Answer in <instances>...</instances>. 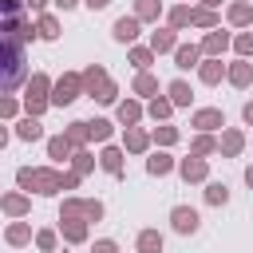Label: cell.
I'll return each mask as SVG.
<instances>
[{
	"label": "cell",
	"instance_id": "5b68a950",
	"mask_svg": "<svg viewBox=\"0 0 253 253\" xmlns=\"http://www.w3.org/2000/svg\"><path fill=\"white\" fill-rule=\"evenodd\" d=\"M75 91H79V79H75V75L59 79V87H55V103H71V99H75Z\"/></svg>",
	"mask_w": 253,
	"mask_h": 253
},
{
	"label": "cell",
	"instance_id": "8d00e7d4",
	"mask_svg": "<svg viewBox=\"0 0 253 253\" xmlns=\"http://www.w3.org/2000/svg\"><path fill=\"white\" fill-rule=\"evenodd\" d=\"M245 178H249V186H253V166H249V174H245Z\"/></svg>",
	"mask_w": 253,
	"mask_h": 253
},
{
	"label": "cell",
	"instance_id": "44dd1931",
	"mask_svg": "<svg viewBox=\"0 0 253 253\" xmlns=\"http://www.w3.org/2000/svg\"><path fill=\"white\" fill-rule=\"evenodd\" d=\"M233 83H249V67H245V63L233 67Z\"/></svg>",
	"mask_w": 253,
	"mask_h": 253
},
{
	"label": "cell",
	"instance_id": "5bb4252c",
	"mask_svg": "<svg viewBox=\"0 0 253 253\" xmlns=\"http://www.w3.org/2000/svg\"><path fill=\"white\" fill-rule=\"evenodd\" d=\"M170 95H174V103H190V87H186V83H174Z\"/></svg>",
	"mask_w": 253,
	"mask_h": 253
},
{
	"label": "cell",
	"instance_id": "74e56055",
	"mask_svg": "<svg viewBox=\"0 0 253 253\" xmlns=\"http://www.w3.org/2000/svg\"><path fill=\"white\" fill-rule=\"evenodd\" d=\"M32 4H36V8H40V4H43V0H32Z\"/></svg>",
	"mask_w": 253,
	"mask_h": 253
},
{
	"label": "cell",
	"instance_id": "e0dca14e",
	"mask_svg": "<svg viewBox=\"0 0 253 253\" xmlns=\"http://www.w3.org/2000/svg\"><path fill=\"white\" fill-rule=\"evenodd\" d=\"M194 59H198V51H194V47H182V51H178V67H190Z\"/></svg>",
	"mask_w": 253,
	"mask_h": 253
},
{
	"label": "cell",
	"instance_id": "1f68e13d",
	"mask_svg": "<svg viewBox=\"0 0 253 253\" xmlns=\"http://www.w3.org/2000/svg\"><path fill=\"white\" fill-rule=\"evenodd\" d=\"M95 253H115V245H111V241H99V245H95Z\"/></svg>",
	"mask_w": 253,
	"mask_h": 253
},
{
	"label": "cell",
	"instance_id": "ac0fdd59",
	"mask_svg": "<svg viewBox=\"0 0 253 253\" xmlns=\"http://www.w3.org/2000/svg\"><path fill=\"white\" fill-rule=\"evenodd\" d=\"M217 75H221L217 63H206V67H202V79H206V83H217Z\"/></svg>",
	"mask_w": 253,
	"mask_h": 253
},
{
	"label": "cell",
	"instance_id": "603a6c76",
	"mask_svg": "<svg viewBox=\"0 0 253 253\" xmlns=\"http://www.w3.org/2000/svg\"><path fill=\"white\" fill-rule=\"evenodd\" d=\"M103 166H107V170H119V150H107V154H103Z\"/></svg>",
	"mask_w": 253,
	"mask_h": 253
},
{
	"label": "cell",
	"instance_id": "52a82bcc",
	"mask_svg": "<svg viewBox=\"0 0 253 253\" xmlns=\"http://www.w3.org/2000/svg\"><path fill=\"white\" fill-rule=\"evenodd\" d=\"M115 36H119V40H134V36H138V20H126V16H123V20L115 24Z\"/></svg>",
	"mask_w": 253,
	"mask_h": 253
},
{
	"label": "cell",
	"instance_id": "ffe728a7",
	"mask_svg": "<svg viewBox=\"0 0 253 253\" xmlns=\"http://www.w3.org/2000/svg\"><path fill=\"white\" fill-rule=\"evenodd\" d=\"M221 47H225V36H210L206 40V51H221Z\"/></svg>",
	"mask_w": 253,
	"mask_h": 253
},
{
	"label": "cell",
	"instance_id": "9a60e30c",
	"mask_svg": "<svg viewBox=\"0 0 253 253\" xmlns=\"http://www.w3.org/2000/svg\"><path fill=\"white\" fill-rule=\"evenodd\" d=\"M206 198H210V202H213V206H217V202H225V198H229V194H225V186H217V182H213V186H210V190H206Z\"/></svg>",
	"mask_w": 253,
	"mask_h": 253
},
{
	"label": "cell",
	"instance_id": "e575fe53",
	"mask_svg": "<svg viewBox=\"0 0 253 253\" xmlns=\"http://www.w3.org/2000/svg\"><path fill=\"white\" fill-rule=\"evenodd\" d=\"M87 4H91V8H103V4H107V0H87Z\"/></svg>",
	"mask_w": 253,
	"mask_h": 253
},
{
	"label": "cell",
	"instance_id": "d6986e66",
	"mask_svg": "<svg viewBox=\"0 0 253 253\" xmlns=\"http://www.w3.org/2000/svg\"><path fill=\"white\" fill-rule=\"evenodd\" d=\"M158 12V0H138V16H154Z\"/></svg>",
	"mask_w": 253,
	"mask_h": 253
},
{
	"label": "cell",
	"instance_id": "484cf974",
	"mask_svg": "<svg viewBox=\"0 0 253 253\" xmlns=\"http://www.w3.org/2000/svg\"><path fill=\"white\" fill-rule=\"evenodd\" d=\"M134 87H138V91H142V95H146V91H154V79H150V75H142V79H138V83H134Z\"/></svg>",
	"mask_w": 253,
	"mask_h": 253
},
{
	"label": "cell",
	"instance_id": "f1b7e54d",
	"mask_svg": "<svg viewBox=\"0 0 253 253\" xmlns=\"http://www.w3.org/2000/svg\"><path fill=\"white\" fill-rule=\"evenodd\" d=\"M190 20H194V24H213V16H210V12H194Z\"/></svg>",
	"mask_w": 253,
	"mask_h": 253
},
{
	"label": "cell",
	"instance_id": "6da1fadb",
	"mask_svg": "<svg viewBox=\"0 0 253 253\" xmlns=\"http://www.w3.org/2000/svg\"><path fill=\"white\" fill-rule=\"evenodd\" d=\"M24 40L20 36H0V95H8V91H16L20 87V79H24Z\"/></svg>",
	"mask_w": 253,
	"mask_h": 253
},
{
	"label": "cell",
	"instance_id": "d6a6232c",
	"mask_svg": "<svg viewBox=\"0 0 253 253\" xmlns=\"http://www.w3.org/2000/svg\"><path fill=\"white\" fill-rule=\"evenodd\" d=\"M12 111H16V107H12L8 99H0V115H12Z\"/></svg>",
	"mask_w": 253,
	"mask_h": 253
},
{
	"label": "cell",
	"instance_id": "8fae6325",
	"mask_svg": "<svg viewBox=\"0 0 253 253\" xmlns=\"http://www.w3.org/2000/svg\"><path fill=\"white\" fill-rule=\"evenodd\" d=\"M40 36H43V40L59 36V28H55V20H51V16H43V20H40Z\"/></svg>",
	"mask_w": 253,
	"mask_h": 253
},
{
	"label": "cell",
	"instance_id": "7a4b0ae2",
	"mask_svg": "<svg viewBox=\"0 0 253 253\" xmlns=\"http://www.w3.org/2000/svg\"><path fill=\"white\" fill-rule=\"evenodd\" d=\"M20 186L40 190V194H55V190L71 186V178H59V174H51V170H20Z\"/></svg>",
	"mask_w": 253,
	"mask_h": 253
},
{
	"label": "cell",
	"instance_id": "83f0119b",
	"mask_svg": "<svg viewBox=\"0 0 253 253\" xmlns=\"http://www.w3.org/2000/svg\"><path fill=\"white\" fill-rule=\"evenodd\" d=\"M8 237H12V241H24V237H28V229H24V225H12V229H8Z\"/></svg>",
	"mask_w": 253,
	"mask_h": 253
},
{
	"label": "cell",
	"instance_id": "2e32d148",
	"mask_svg": "<svg viewBox=\"0 0 253 253\" xmlns=\"http://www.w3.org/2000/svg\"><path fill=\"white\" fill-rule=\"evenodd\" d=\"M170 43H174L170 32H154V51H162V47H170Z\"/></svg>",
	"mask_w": 253,
	"mask_h": 253
},
{
	"label": "cell",
	"instance_id": "9c48e42d",
	"mask_svg": "<svg viewBox=\"0 0 253 253\" xmlns=\"http://www.w3.org/2000/svg\"><path fill=\"white\" fill-rule=\"evenodd\" d=\"M194 123H198V126H206V130H210V126H221V111H202Z\"/></svg>",
	"mask_w": 253,
	"mask_h": 253
},
{
	"label": "cell",
	"instance_id": "d4e9b609",
	"mask_svg": "<svg viewBox=\"0 0 253 253\" xmlns=\"http://www.w3.org/2000/svg\"><path fill=\"white\" fill-rule=\"evenodd\" d=\"M51 154L63 158V154H67V138H55V142H51Z\"/></svg>",
	"mask_w": 253,
	"mask_h": 253
},
{
	"label": "cell",
	"instance_id": "8992f818",
	"mask_svg": "<svg viewBox=\"0 0 253 253\" xmlns=\"http://www.w3.org/2000/svg\"><path fill=\"white\" fill-rule=\"evenodd\" d=\"M43 91H47V79H43V75H36V79H32V95H28V107H32V111H40V107H43Z\"/></svg>",
	"mask_w": 253,
	"mask_h": 253
},
{
	"label": "cell",
	"instance_id": "cb8c5ba5",
	"mask_svg": "<svg viewBox=\"0 0 253 253\" xmlns=\"http://www.w3.org/2000/svg\"><path fill=\"white\" fill-rule=\"evenodd\" d=\"M229 16H233V20H237V24H245V20H249V8H245V4H237V8H233V12H229Z\"/></svg>",
	"mask_w": 253,
	"mask_h": 253
},
{
	"label": "cell",
	"instance_id": "4fadbf2b",
	"mask_svg": "<svg viewBox=\"0 0 253 253\" xmlns=\"http://www.w3.org/2000/svg\"><path fill=\"white\" fill-rule=\"evenodd\" d=\"M182 174H186V178H202V174H206V166L194 158V162H182Z\"/></svg>",
	"mask_w": 253,
	"mask_h": 253
},
{
	"label": "cell",
	"instance_id": "836d02e7",
	"mask_svg": "<svg viewBox=\"0 0 253 253\" xmlns=\"http://www.w3.org/2000/svg\"><path fill=\"white\" fill-rule=\"evenodd\" d=\"M245 123H253V103H249V107H245Z\"/></svg>",
	"mask_w": 253,
	"mask_h": 253
},
{
	"label": "cell",
	"instance_id": "7402d4cb",
	"mask_svg": "<svg viewBox=\"0 0 253 253\" xmlns=\"http://www.w3.org/2000/svg\"><path fill=\"white\" fill-rule=\"evenodd\" d=\"M126 146H130V150H142V146H146V138L134 130V134H126Z\"/></svg>",
	"mask_w": 253,
	"mask_h": 253
},
{
	"label": "cell",
	"instance_id": "ba28073f",
	"mask_svg": "<svg viewBox=\"0 0 253 253\" xmlns=\"http://www.w3.org/2000/svg\"><path fill=\"white\" fill-rule=\"evenodd\" d=\"M138 249H142V253H158V249H162V237H158L154 229H146V233L138 237Z\"/></svg>",
	"mask_w": 253,
	"mask_h": 253
},
{
	"label": "cell",
	"instance_id": "4dcf8cb0",
	"mask_svg": "<svg viewBox=\"0 0 253 253\" xmlns=\"http://www.w3.org/2000/svg\"><path fill=\"white\" fill-rule=\"evenodd\" d=\"M237 47H241V51H253V36H241V40H237Z\"/></svg>",
	"mask_w": 253,
	"mask_h": 253
},
{
	"label": "cell",
	"instance_id": "f546056e",
	"mask_svg": "<svg viewBox=\"0 0 253 253\" xmlns=\"http://www.w3.org/2000/svg\"><path fill=\"white\" fill-rule=\"evenodd\" d=\"M4 206H8V210H12V213H20V210H24V198H8V202H4Z\"/></svg>",
	"mask_w": 253,
	"mask_h": 253
},
{
	"label": "cell",
	"instance_id": "3957f363",
	"mask_svg": "<svg viewBox=\"0 0 253 253\" xmlns=\"http://www.w3.org/2000/svg\"><path fill=\"white\" fill-rule=\"evenodd\" d=\"M4 28H24L20 20V0H0V32Z\"/></svg>",
	"mask_w": 253,
	"mask_h": 253
},
{
	"label": "cell",
	"instance_id": "277c9868",
	"mask_svg": "<svg viewBox=\"0 0 253 253\" xmlns=\"http://www.w3.org/2000/svg\"><path fill=\"white\" fill-rule=\"evenodd\" d=\"M174 229H178V233H194V229H198V213L186 210V206H178V210H174Z\"/></svg>",
	"mask_w": 253,
	"mask_h": 253
},
{
	"label": "cell",
	"instance_id": "30bf717a",
	"mask_svg": "<svg viewBox=\"0 0 253 253\" xmlns=\"http://www.w3.org/2000/svg\"><path fill=\"white\" fill-rule=\"evenodd\" d=\"M43 130H40V123L36 119H28V123H20V138H40Z\"/></svg>",
	"mask_w": 253,
	"mask_h": 253
},
{
	"label": "cell",
	"instance_id": "d590c367",
	"mask_svg": "<svg viewBox=\"0 0 253 253\" xmlns=\"http://www.w3.org/2000/svg\"><path fill=\"white\" fill-rule=\"evenodd\" d=\"M59 4H63V8H71V4H75V0H59Z\"/></svg>",
	"mask_w": 253,
	"mask_h": 253
},
{
	"label": "cell",
	"instance_id": "7c38bea8",
	"mask_svg": "<svg viewBox=\"0 0 253 253\" xmlns=\"http://www.w3.org/2000/svg\"><path fill=\"white\" fill-rule=\"evenodd\" d=\"M166 170H170V158L166 154H154L150 158V174H166Z\"/></svg>",
	"mask_w": 253,
	"mask_h": 253
},
{
	"label": "cell",
	"instance_id": "4316f807",
	"mask_svg": "<svg viewBox=\"0 0 253 253\" xmlns=\"http://www.w3.org/2000/svg\"><path fill=\"white\" fill-rule=\"evenodd\" d=\"M119 115H123V123H134V119H138V107H123Z\"/></svg>",
	"mask_w": 253,
	"mask_h": 253
}]
</instances>
